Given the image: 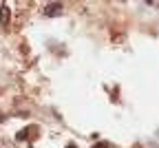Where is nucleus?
I'll use <instances>...</instances> for the list:
<instances>
[{"label":"nucleus","mask_w":159,"mask_h":148,"mask_svg":"<svg viewBox=\"0 0 159 148\" xmlns=\"http://www.w3.org/2000/svg\"><path fill=\"white\" fill-rule=\"evenodd\" d=\"M0 22H2V27H7V25H9V7H7V5H2V13H0Z\"/></svg>","instance_id":"obj_1"},{"label":"nucleus","mask_w":159,"mask_h":148,"mask_svg":"<svg viewBox=\"0 0 159 148\" xmlns=\"http://www.w3.org/2000/svg\"><path fill=\"white\" fill-rule=\"evenodd\" d=\"M60 9H62V7H60L57 2H53V5H49V7H47V16H57V13H60Z\"/></svg>","instance_id":"obj_2"},{"label":"nucleus","mask_w":159,"mask_h":148,"mask_svg":"<svg viewBox=\"0 0 159 148\" xmlns=\"http://www.w3.org/2000/svg\"><path fill=\"white\" fill-rule=\"evenodd\" d=\"M95 148H108V144H106V141H104V144H97Z\"/></svg>","instance_id":"obj_3"}]
</instances>
